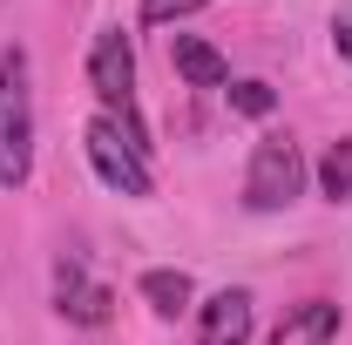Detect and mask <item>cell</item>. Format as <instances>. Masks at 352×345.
I'll list each match as a JSON object with an SVG mask.
<instances>
[{
	"label": "cell",
	"instance_id": "obj_8",
	"mask_svg": "<svg viewBox=\"0 0 352 345\" xmlns=\"http://www.w3.org/2000/svg\"><path fill=\"white\" fill-rule=\"evenodd\" d=\"M170 61H176V75H183L190 88H230V61H223L210 41H197V34H176Z\"/></svg>",
	"mask_w": 352,
	"mask_h": 345
},
{
	"label": "cell",
	"instance_id": "obj_13",
	"mask_svg": "<svg viewBox=\"0 0 352 345\" xmlns=\"http://www.w3.org/2000/svg\"><path fill=\"white\" fill-rule=\"evenodd\" d=\"M332 47H339V54L352 61V21H339V27H332Z\"/></svg>",
	"mask_w": 352,
	"mask_h": 345
},
{
	"label": "cell",
	"instance_id": "obj_10",
	"mask_svg": "<svg viewBox=\"0 0 352 345\" xmlns=\"http://www.w3.org/2000/svg\"><path fill=\"white\" fill-rule=\"evenodd\" d=\"M318 190L332 203H352V135H339L325 156H318Z\"/></svg>",
	"mask_w": 352,
	"mask_h": 345
},
{
	"label": "cell",
	"instance_id": "obj_12",
	"mask_svg": "<svg viewBox=\"0 0 352 345\" xmlns=\"http://www.w3.org/2000/svg\"><path fill=\"white\" fill-rule=\"evenodd\" d=\"M197 7H210V0H142V27H170V21H190Z\"/></svg>",
	"mask_w": 352,
	"mask_h": 345
},
{
	"label": "cell",
	"instance_id": "obj_11",
	"mask_svg": "<svg viewBox=\"0 0 352 345\" xmlns=\"http://www.w3.org/2000/svg\"><path fill=\"white\" fill-rule=\"evenodd\" d=\"M271 102H278L271 82H230V109L237 115H271Z\"/></svg>",
	"mask_w": 352,
	"mask_h": 345
},
{
	"label": "cell",
	"instance_id": "obj_6",
	"mask_svg": "<svg viewBox=\"0 0 352 345\" xmlns=\"http://www.w3.org/2000/svg\"><path fill=\"white\" fill-rule=\"evenodd\" d=\"M251 291H210L197 304V345H251Z\"/></svg>",
	"mask_w": 352,
	"mask_h": 345
},
{
	"label": "cell",
	"instance_id": "obj_4",
	"mask_svg": "<svg viewBox=\"0 0 352 345\" xmlns=\"http://www.w3.org/2000/svg\"><path fill=\"white\" fill-rule=\"evenodd\" d=\"M305 149L292 142V135H264L258 149H251V170H244V203L251 210H285V203H298L305 197Z\"/></svg>",
	"mask_w": 352,
	"mask_h": 345
},
{
	"label": "cell",
	"instance_id": "obj_1",
	"mask_svg": "<svg viewBox=\"0 0 352 345\" xmlns=\"http://www.w3.org/2000/svg\"><path fill=\"white\" fill-rule=\"evenodd\" d=\"M34 176V61L28 47H0V190Z\"/></svg>",
	"mask_w": 352,
	"mask_h": 345
},
{
	"label": "cell",
	"instance_id": "obj_2",
	"mask_svg": "<svg viewBox=\"0 0 352 345\" xmlns=\"http://www.w3.org/2000/svg\"><path fill=\"white\" fill-rule=\"evenodd\" d=\"M88 88H95L102 115H116V122L149 149L142 109H135V47L122 41V27H102V34H95V47H88Z\"/></svg>",
	"mask_w": 352,
	"mask_h": 345
},
{
	"label": "cell",
	"instance_id": "obj_3",
	"mask_svg": "<svg viewBox=\"0 0 352 345\" xmlns=\"http://www.w3.org/2000/svg\"><path fill=\"white\" fill-rule=\"evenodd\" d=\"M82 149H88V170L102 176L116 197H156V176H149V149L135 142L116 115H95L82 129Z\"/></svg>",
	"mask_w": 352,
	"mask_h": 345
},
{
	"label": "cell",
	"instance_id": "obj_5",
	"mask_svg": "<svg viewBox=\"0 0 352 345\" xmlns=\"http://www.w3.org/2000/svg\"><path fill=\"white\" fill-rule=\"evenodd\" d=\"M109 285H95L88 278L82 258H61L54 264V311L68 318V325H109Z\"/></svg>",
	"mask_w": 352,
	"mask_h": 345
},
{
	"label": "cell",
	"instance_id": "obj_9",
	"mask_svg": "<svg viewBox=\"0 0 352 345\" xmlns=\"http://www.w3.org/2000/svg\"><path fill=\"white\" fill-rule=\"evenodd\" d=\"M135 291H142V298H149V311H156V318H176V311H197V285H190V271H170V264H163V271H142V278H135Z\"/></svg>",
	"mask_w": 352,
	"mask_h": 345
},
{
	"label": "cell",
	"instance_id": "obj_7",
	"mask_svg": "<svg viewBox=\"0 0 352 345\" xmlns=\"http://www.w3.org/2000/svg\"><path fill=\"white\" fill-rule=\"evenodd\" d=\"M332 339H339V304L332 298L292 304V311L278 318V332H271V345H332Z\"/></svg>",
	"mask_w": 352,
	"mask_h": 345
}]
</instances>
